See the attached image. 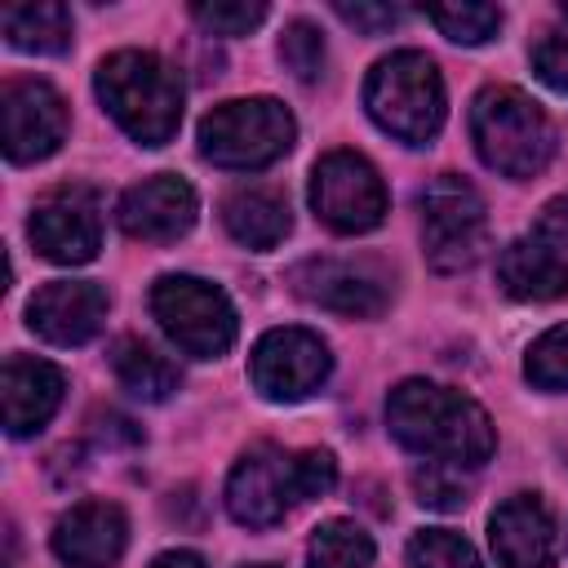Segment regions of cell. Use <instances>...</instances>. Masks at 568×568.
I'll list each match as a JSON object with an SVG mask.
<instances>
[{
    "instance_id": "1",
    "label": "cell",
    "mask_w": 568,
    "mask_h": 568,
    "mask_svg": "<svg viewBox=\"0 0 568 568\" xmlns=\"http://www.w3.org/2000/svg\"><path fill=\"white\" fill-rule=\"evenodd\" d=\"M386 426L404 448H413L430 462L457 466V470L484 466L497 448L488 413L470 395L439 386V382H426V377H408L390 390Z\"/></svg>"
},
{
    "instance_id": "2",
    "label": "cell",
    "mask_w": 568,
    "mask_h": 568,
    "mask_svg": "<svg viewBox=\"0 0 568 568\" xmlns=\"http://www.w3.org/2000/svg\"><path fill=\"white\" fill-rule=\"evenodd\" d=\"M337 484V462L324 448L284 453L275 444L248 448L226 479V510L244 528H275L293 506L324 497Z\"/></svg>"
},
{
    "instance_id": "3",
    "label": "cell",
    "mask_w": 568,
    "mask_h": 568,
    "mask_svg": "<svg viewBox=\"0 0 568 568\" xmlns=\"http://www.w3.org/2000/svg\"><path fill=\"white\" fill-rule=\"evenodd\" d=\"M98 102L106 115L142 146H164L182 124V75L160 53L146 49H120L102 58L93 75Z\"/></svg>"
},
{
    "instance_id": "4",
    "label": "cell",
    "mask_w": 568,
    "mask_h": 568,
    "mask_svg": "<svg viewBox=\"0 0 568 568\" xmlns=\"http://www.w3.org/2000/svg\"><path fill=\"white\" fill-rule=\"evenodd\" d=\"M470 142L501 178H532L555 155V124L524 89L488 84L470 102Z\"/></svg>"
},
{
    "instance_id": "5",
    "label": "cell",
    "mask_w": 568,
    "mask_h": 568,
    "mask_svg": "<svg viewBox=\"0 0 568 568\" xmlns=\"http://www.w3.org/2000/svg\"><path fill=\"white\" fill-rule=\"evenodd\" d=\"M364 106L390 138L408 146H426L444 124V80L439 67L417 53L399 49L382 58L364 80Z\"/></svg>"
},
{
    "instance_id": "6",
    "label": "cell",
    "mask_w": 568,
    "mask_h": 568,
    "mask_svg": "<svg viewBox=\"0 0 568 568\" xmlns=\"http://www.w3.org/2000/svg\"><path fill=\"white\" fill-rule=\"evenodd\" d=\"M297 138V124L275 98H235L200 120V155L217 169L253 173L275 164Z\"/></svg>"
},
{
    "instance_id": "7",
    "label": "cell",
    "mask_w": 568,
    "mask_h": 568,
    "mask_svg": "<svg viewBox=\"0 0 568 568\" xmlns=\"http://www.w3.org/2000/svg\"><path fill=\"white\" fill-rule=\"evenodd\" d=\"M151 315L164 337L195 359H217L235 342V306L231 297L195 275H160L151 284Z\"/></svg>"
},
{
    "instance_id": "8",
    "label": "cell",
    "mask_w": 568,
    "mask_h": 568,
    "mask_svg": "<svg viewBox=\"0 0 568 568\" xmlns=\"http://www.w3.org/2000/svg\"><path fill=\"white\" fill-rule=\"evenodd\" d=\"M422 240H426V257L435 271H466L488 244L484 195L457 173H439L435 182H426Z\"/></svg>"
},
{
    "instance_id": "9",
    "label": "cell",
    "mask_w": 568,
    "mask_h": 568,
    "mask_svg": "<svg viewBox=\"0 0 568 568\" xmlns=\"http://www.w3.org/2000/svg\"><path fill=\"white\" fill-rule=\"evenodd\" d=\"M311 209L337 235H364L386 217V182L355 151H328L311 169Z\"/></svg>"
},
{
    "instance_id": "10",
    "label": "cell",
    "mask_w": 568,
    "mask_h": 568,
    "mask_svg": "<svg viewBox=\"0 0 568 568\" xmlns=\"http://www.w3.org/2000/svg\"><path fill=\"white\" fill-rule=\"evenodd\" d=\"M333 355L320 342V333L311 328H271L257 337L253 355H248V377L257 386V395L275 399V404H293L315 395L328 382Z\"/></svg>"
},
{
    "instance_id": "11",
    "label": "cell",
    "mask_w": 568,
    "mask_h": 568,
    "mask_svg": "<svg viewBox=\"0 0 568 568\" xmlns=\"http://www.w3.org/2000/svg\"><path fill=\"white\" fill-rule=\"evenodd\" d=\"M27 235L40 257L58 266H80L93 262L102 248V217H98V195L89 186H58L49 191L27 222Z\"/></svg>"
},
{
    "instance_id": "12",
    "label": "cell",
    "mask_w": 568,
    "mask_h": 568,
    "mask_svg": "<svg viewBox=\"0 0 568 568\" xmlns=\"http://www.w3.org/2000/svg\"><path fill=\"white\" fill-rule=\"evenodd\" d=\"M4 155L13 164H36L53 155L67 138V102L44 80H9L0 93Z\"/></svg>"
},
{
    "instance_id": "13",
    "label": "cell",
    "mask_w": 568,
    "mask_h": 568,
    "mask_svg": "<svg viewBox=\"0 0 568 568\" xmlns=\"http://www.w3.org/2000/svg\"><path fill=\"white\" fill-rule=\"evenodd\" d=\"M288 284L297 297L333 311V315H355V320H373L386 306V284L346 257H306L288 271Z\"/></svg>"
},
{
    "instance_id": "14",
    "label": "cell",
    "mask_w": 568,
    "mask_h": 568,
    "mask_svg": "<svg viewBox=\"0 0 568 568\" xmlns=\"http://www.w3.org/2000/svg\"><path fill=\"white\" fill-rule=\"evenodd\" d=\"M106 288L93 280H49L27 302V324L53 346H84L106 320Z\"/></svg>"
},
{
    "instance_id": "15",
    "label": "cell",
    "mask_w": 568,
    "mask_h": 568,
    "mask_svg": "<svg viewBox=\"0 0 568 568\" xmlns=\"http://www.w3.org/2000/svg\"><path fill=\"white\" fill-rule=\"evenodd\" d=\"M195 209L200 204H195V191H191L186 178L155 173V178H142L138 186H129L120 195L115 217H120L124 235L146 240V244H169V240H178V235L191 231Z\"/></svg>"
},
{
    "instance_id": "16",
    "label": "cell",
    "mask_w": 568,
    "mask_h": 568,
    "mask_svg": "<svg viewBox=\"0 0 568 568\" xmlns=\"http://www.w3.org/2000/svg\"><path fill=\"white\" fill-rule=\"evenodd\" d=\"M129 546V519L115 501H75L53 524V555L67 568H111Z\"/></svg>"
},
{
    "instance_id": "17",
    "label": "cell",
    "mask_w": 568,
    "mask_h": 568,
    "mask_svg": "<svg viewBox=\"0 0 568 568\" xmlns=\"http://www.w3.org/2000/svg\"><path fill=\"white\" fill-rule=\"evenodd\" d=\"M488 541L501 568H550L555 564V519L541 497L515 493L488 519Z\"/></svg>"
},
{
    "instance_id": "18",
    "label": "cell",
    "mask_w": 568,
    "mask_h": 568,
    "mask_svg": "<svg viewBox=\"0 0 568 568\" xmlns=\"http://www.w3.org/2000/svg\"><path fill=\"white\" fill-rule=\"evenodd\" d=\"M67 377L58 364L36 355H9L4 359V426L9 435H36L62 404Z\"/></svg>"
},
{
    "instance_id": "19",
    "label": "cell",
    "mask_w": 568,
    "mask_h": 568,
    "mask_svg": "<svg viewBox=\"0 0 568 568\" xmlns=\"http://www.w3.org/2000/svg\"><path fill=\"white\" fill-rule=\"evenodd\" d=\"M497 284L515 302H555L568 293V262L541 240H510L497 257Z\"/></svg>"
},
{
    "instance_id": "20",
    "label": "cell",
    "mask_w": 568,
    "mask_h": 568,
    "mask_svg": "<svg viewBox=\"0 0 568 568\" xmlns=\"http://www.w3.org/2000/svg\"><path fill=\"white\" fill-rule=\"evenodd\" d=\"M222 226L244 248H275L293 231L288 200L271 186H240L222 200Z\"/></svg>"
},
{
    "instance_id": "21",
    "label": "cell",
    "mask_w": 568,
    "mask_h": 568,
    "mask_svg": "<svg viewBox=\"0 0 568 568\" xmlns=\"http://www.w3.org/2000/svg\"><path fill=\"white\" fill-rule=\"evenodd\" d=\"M4 40L22 53H62L71 44V9L40 0V4H9L0 13Z\"/></svg>"
},
{
    "instance_id": "22",
    "label": "cell",
    "mask_w": 568,
    "mask_h": 568,
    "mask_svg": "<svg viewBox=\"0 0 568 568\" xmlns=\"http://www.w3.org/2000/svg\"><path fill=\"white\" fill-rule=\"evenodd\" d=\"M111 368H115L120 386H124L133 399L160 404V399H169V395L178 390V368H173L160 351H151L146 342H138V337H120V342L111 346Z\"/></svg>"
},
{
    "instance_id": "23",
    "label": "cell",
    "mask_w": 568,
    "mask_h": 568,
    "mask_svg": "<svg viewBox=\"0 0 568 568\" xmlns=\"http://www.w3.org/2000/svg\"><path fill=\"white\" fill-rule=\"evenodd\" d=\"M373 537L351 519H324L306 546V568H373Z\"/></svg>"
},
{
    "instance_id": "24",
    "label": "cell",
    "mask_w": 568,
    "mask_h": 568,
    "mask_svg": "<svg viewBox=\"0 0 568 568\" xmlns=\"http://www.w3.org/2000/svg\"><path fill=\"white\" fill-rule=\"evenodd\" d=\"M426 18H430V22L439 27V36H448L453 44H484V40H493L497 27H501V9H497V4H470V0H462V4H430Z\"/></svg>"
},
{
    "instance_id": "25",
    "label": "cell",
    "mask_w": 568,
    "mask_h": 568,
    "mask_svg": "<svg viewBox=\"0 0 568 568\" xmlns=\"http://www.w3.org/2000/svg\"><path fill=\"white\" fill-rule=\"evenodd\" d=\"M408 568H484L475 546L453 528H422L408 541Z\"/></svg>"
},
{
    "instance_id": "26",
    "label": "cell",
    "mask_w": 568,
    "mask_h": 568,
    "mask_svg": "<svg viewBox=\"0 0 568 568\" xmlns=\"http://www.w3.org/2000/svg\"><path fill=\"white\" fill-rule=\"evenodd\" d=\"M524 377L541 390H568V324L546 328L524 359Z\"/></svg>"
},
{
    "instance_id": "27",
    "label": "cell",
    "mask_w": 568,
    "mask_h": 568,
    "mask_svg": "<svg viewBox=\"0 0 568 568\" xmlns=\"http://www.w3.org/2000/svg\"><path fill=\"white\" fill-rule=\"evenodd\" d=\"M280 58L302 84H311L324 71V36H320V27L306 22V18H293L284 27V36H280Z\"/></svg>"
},
{
    "instance_id": "28",
    "label": "cell",
    "mask_w": 568,
    "mask_h": 568,
    "mask_svg": "<svg viewBox=\"0 0 568 568\" xmlns=\"http://www.w3.org/2000/svg\"><path fill=\"white\" fill-rule=\"evenodd\" d=\"M413 493L430 510H462L470 501V488H466L462 470L444 466V462H426L422 470H413Z\"/></svg>"
},
{
    "instance_id": "29",
    "label": "cell",
    "mask_w": 568,
    "mask_h": 568,
    "mask_svg": "<svg viewBox=\"0 0 568 568\" xmlns=\"http://www.w3.org/2000/svg\"><path fill=\"white\" fill-rule=\"evenodd\" d=\"M191 18L213 31V36H248L262 18H266V4L262 0H240V4H226V0H213V4H191Z\"/></svg>"
},
{
    "instance_id": "30",
    "label": "cell",
    "mask_w": 568,
    "mask_h": 568,
    "mask_svg": "<svg viewBox=\"0 0 568 568\" xmlns=\"http://www.w3.org/2000/svg\"><path fill=\"white\" fill-rule=\"evenodd\" d=\"M532 71L555 89L568 93V31H546L532 44Z\"/></svg>"
},
{
    "instance_id": "31",
    "label": "cell",
    "mask_w": 568,
    "mask_h": 568,
    "mask_svg": "<svg viewBox=\"0 0 568 568\" xmlns=\"http://www.w3.org/2000/svg\"><path fill=\"white\" fill-rule=\"evenodd\" d=\"M333 9H337L342 22H351V27L368 31V36H377V31L399 22V9H390V4H333Z\"/></svg>"
},
{
    "instance_id": "32",
    "label": "cell",
    "mask_w": 568,
    "mask_h": 568,
    "mask_svg": "<svg viewBox=\"0 0 568 568\" xmlns=\"http://www.w3.org/2000/svg\"><path fill=\"white\" fill-rule=\"evenodd\" d=\"M537 235L550 240V244H559V248H568V195H555L537 213Z\"/></svg>"
},
{
    "instance_id": "33",
    "label": "cell",
    "mask_w": 568,
    "mask_h": 568,
    "mask_svg": "<svg viewBox=\"0 0 568 568\" xmlns=\"http://www.w3.org/2000/svg\"><path fill=\"white\" fill-rule=\"evenodd\" d=\"M151 568H209L195 550H169V555H160Z\"/></svg>"
},
{
    "instance_id": "34",
    "label": "cell",
    "mask_w": 568,
    "mask_h": 568,
    "mask_svg": "<svg viewBox=\"0 0 568 568\" xmlns=\"http://www.w3.org/2000/svg\"><path fill=\"white\" fill-rule=\"evenodd\" d=\"M248 568H271V564H248Z\"/></svg>"
},
{
    "instance_id": "35",
    "label": "cell",
    "mask_w": 568,
    "mask_h": 568,
    "mask_svg": "<svg viewBox=\"0 0 568 568\" xmlns=\"http://www.w3.org/2000/svg\"><path fill=\"white\" fill-rule=\"evenodd\" d=\"M564 13H568V4H564Z\"/></svg>"
}]
</instances>
